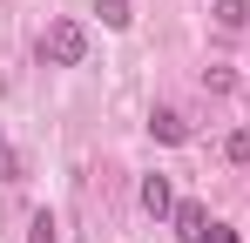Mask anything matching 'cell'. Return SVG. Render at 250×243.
<instances>
[{"instance_id": "5b68a950", "label": "cell", "mask_w": 250, "mask_h": 243, "mask_svg": "<svg viewBox=\"0 0 250 243\" xmlns=\"http://www.w3.org/2000/svg\"><path fill=\"white\" fill-rule=\"evenodd\" d=\"M149 135H156V142H189V122L176 115V108H156V115H149Z\"/></svg>"}, {"instance_id": "7a4b0ae2", "label": "cell", "mask_w": 250, "mask_h": 243, "mask_svg": "<svg viewBox=\"0 0 250 243\" xmlns=\"http://www.w3.org/2000/svg\"><path fill=\"white\" fill-rule=\"evenodd\" d=\"M169 223H176V237H183V243H203V237H209V209H203V202H176Z\"/></svg>"}, {"instance_id": "9c48e42d", "label": "cell", "mask_w": 250, "mask_h": 243, "mask_svg": "<svg viewBox=\"0 0 250 243\" xmlns=\"http://www.w3.org/2000/svg\"><path fill=\"white\" fill-rule=\"evenodd\" d=\"M0 182H21V156H14L7 135H0Z\"/></svg>"}, {"instance_id": "8992f818", "label": "cell", "mask_w": 250, "mask_h": 243, "mask_svg": "<svg viewBox=\"0 0 250 243\" xmlns=\"http://www.w3.org/2000/svg\"><path fill=\"white\" fill-rule=\"evenodd\" d=\"M95 14H102V27H115V34L135 20V7H128V0H95Z\"/></svg>"}, {"instance_id": "3957f363", "label": "cell", "mask_w": 250, "mask_h": 243, "mask_svg": "<svg viewBox=\"0 0 250 243\" xmlns=\"http://www.w3.org/2000/svg\"><path fill=\"white\" fill-rule=\"evenodd\" d=\"M209 20H216L223 34H244L250 27V0H209Z\"/></svg>"}, {"instance_id": "277c9868", "label": "cell", "mask_w": 250, "mask_h": 243, "mask_svg": "<svg viewBox=\"0 0 250 243\" xmlns=\"http://www.w3.org/2000/svg\"><path fill=\"white\" fill-rule=\"evenodd\" d=\"M142 209H149V216H169V209H176V189H169V176H142Z\"/></svg>"}, {"instance_id": "ba28073f", "label": "cell", "mask_w": 250, "mask_h": 243, "mask_svg": "<svg viewBox=\"0 0 250 243\" xmlns=\"http://www.w3.org/2000/svg\"><path fill=\"white\" fill-rule=\"evenodd\" d=\"M27 243H61V230H54V216H47V209L27 223Z\"/></svg>"}, {"instance_id": "6da1fadb", "label": "cell", "mask_w": 250, "mask_h": 243, "mask_svg": "<svg viewBox=\"0 0 250 243\" xmlns=\"http://www.w3.org/2000/svg\"><path fill=\"white\" fill-rule=\"evenodd\" d=\"M82 54H88V27H82V20H47L41 61H54V68H82Z\"/></svg>"}, {"instance_id": "52a82bcc", "label": "cell", "mask_w": 250, "mask_h": 243, "mask_svg": "<svg viewBox=\"0 0 250 243\" xmlns=\"http://www.w3.org/2000/svg\"><path fill=\"white\" fill-rule=\"evenodd\" d=\"M223 156L237 162V169H250V128H237V135H230V142H223Z\"/></svg>"}, {"instance_id": "30bf717a", "label": "cell", "mask_w": 250, "mask_h": 243, "mask_svg": "<svg viewBox=\"0 0 250 243\" xmlns=\"http://www.w3.org/2000/svg\"><path fill=\"white\" fill-rule=\"evenodd\" d=\"M203 243H237V230H223V223H209V237Z\"/></svg>"}]
</instances>
